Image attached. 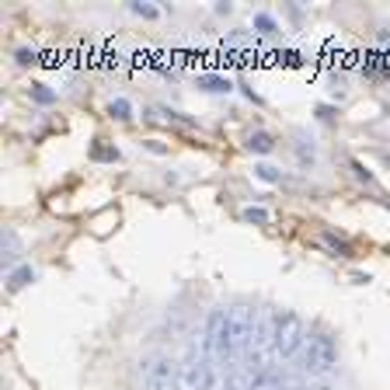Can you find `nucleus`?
Wrapping results in <instances>:
<instances>
[{"mask_svg": "<svg viewBox=\"0 0 390 390\" xmlns=\"http://www.w3.org/2000/svg\"><path fill=\"white\" fill-rule=\"evenodd\" d=\"M314 112H317V119H320V122H331V119L338 115V108H334V105H317Z\"/></svg>", "mask_w": 390, "mask_h": 390, "instance_id": "393cba45", "label": "nucleus"}, {"mask_svg": "<svg viewBox=\"0 0 390 390\" xmlns=\"http://www.w3.org/2000/svg\"><path fill=\"white\" fill-rule=\"evenodd\" d=\"M35 56H39V53H35V49H29V46L15 53V60H18V67H29V63H35Z\"/></svg>", "mask_w": 390, "mask_h": 390, "instance_id": "b1692460", "label": "nucleus"}, {"mask_svg": "<svg viewBox=\"0 0 390 390\" xmlns=\"http://www.w3.org/2000/svg\"><path fill=\"white\" fill-rule=\"evenodd\" d=\"M254 178L265 181V185H279L282 181V171L275 164H254Z\"/></svg>", "mask_w": 390, "mask_h": 390, "instance_id": "a211bd4d", "label": "nucleus"}, {"mask_svg": "<svg viewBox=\"0 0 390 390\" xmlns=\"http://www.w3.org/2000/svg\"><path fill=\"white\" fill-rule=\"evenodd\" d=\"M129 11H133V15H140V18H157V15H161V8H154V4H140V0H133Z\"/></svg>", "mask_w": 390, "mask_h": 390, "instance_id": "412c9836", "label": "nucleus"}, {"mask_svg": "<svg viewBox=\"0 0 390 390\" xmlns=\"http://www.w3.org/2000/svg\"><path fill=\"white\" fill-rule=\"evenodd\" d=\"M247 223H258V227H265V223H272V213L265 209V206H247L244 213H241Z\"/></svg>", "mask_w": 390, "mask_h": 390, "instance_id": "6ab92c4d", "label": "nucleus"}, {"mask_svg": "<svg viewBox=\"0 0 390 390\" xmlns=\"http://www.w3.org/2000/svg\"><path fill=\"white\" fill-rule=\"evenodd\" d=\"M108 115H112L115 122H129V119H133V101H129V98H112V101H108Z\"/></svg>", "mask_w": 390, "mask_h": 390, "instance_id": "dca6fc26", "label": "nucleus"}, {"mask_svg": "<svg viewBox=\"0 0 390 390\" xmlns=\"http://www.w3.org/2000/svg\"><path fill=\"white\" fill-rule=\"evenodd\" d=\"M303 369L317 380L331 376L338 369V341L327 334V331H314L307 334V345H303Z\"/></svg>", "mask_w": 390, "mask_h": 390, "instance_id": "20e7f679", "label": "nucleus"}, {"mask_svg": "<svg viewBox=\"0 0 390 390\" xmlns=\"http://www.w3.org/2000/svg\"><path fill=\"white\" fill-rule=\"evenodd\" d=\"M88 157H91L95 164H115V161H119V147H112V143L98 140V143L88 150Z\"/></svg>", "mask_w": 390, "mask_h": 390, "instance_id": "4468645a", "label": "nucleus"}, {"mask_svg": "<svg viewBox=\"0 0 390 390\" xmlns=\"http://www.w3.org/2000/svg\"><path fill=\"white\" fill-rule=\"evenodd\" d=\"M247 150H251V154H258V157H265V154H272V150H275V136H272V133H265V129H258V133H251V136H247Z\"/></svg>", "mask_w": 390, "mask_h": 390, "instance_id": "f8f14e48", "label": "nucleus"}, {"mask_svg": "<svg viewBox=\"0 0 390 390\" xmlns=\"http://www.w3.org/2000/svg\"><path fill=\"white\" fill-rule=\"evenodd\" d=\"M303 345H307V324H303V317L293 314V310L275 314V355L279 359H293Z\"/></svg>", "mask_w": 390, "mask_h": 390, "instance_id": "423d86ee", "label": "nucleus"}, {"mask_svg": "<svg viewBox=\"0 0 390 390\" xmlns=\"http://www.w3.org/2000/svg\"><path fill=\"white\" fill-rule=\"evenodd\" d=\"M202 341H206V352L213 355V362L237 359L234 338H230V307H213L209 310V317L202 324Z\"/></svg>", "mask_w": 390, "mask_h": 390, "instance_id": "7ed1b4c3", "label": "nucleus"}, {"mask_svg": "<svg viewBox=\"0 0 390 390\" xmlns=\"http://www.w3.org/2000/svg\"><path fill=\"white\" fill-rule=\"evenodd\" d=\"M223 380H220V369L213 362V355L206 352V341H202V331H199V341L188 345L181 366H178V383L174 390H216Z\"/></svg>", "mask_w": 390, "mask_h": 390, "instance_id": "f257e3e1", "label": "nucleus"}, {"mask_svg": "<svg viewBox=\"0 0 390 390\" xmlns=\"http://www.w3.org/2000/svg\"><path fill=\"white\" fill-rule=\"evenodd\" d=\"M289 390H310L307 383H289Z\"/></svg>", "mask_w": 390, "mask_h": 390, "instance_id": "c756f323", "label": "nucleus"}, {"mask_svg": "<svg viewBox=\"0 0 390 390\" xmlns=\"http://www.w3.org/2000/svg\"><path fill=\"white\" fill-rule=\"evenodd\" d=\"M0 265L8 272H15L22 265V237L11 227H4V234H0Z\"/></svg>", "mask_w": 390, "mask_h": 390, "instance_id": "0eeeda50", "label": "nucleus"}, {"mask_svg": "<svg viewBox=\"0 0 390 390\" xmlns=\"http://www.w3.org/2000/svg\"><path fill=\"white\" fill-rule=\"evenodd\" d=\"M282 60H286L289 67H300V53H296V49H286V53H282Z\"/></svg>", "mask_w": 390, "mask_h": 390, "instance_id": "bb28decb", "label": "nucleus"}, {"mask_svg": "<svg viewBox=\"0 0 390 390\" xmlns=\"http://www.w3.org/2000/svg\"><path fill=\"white\" fill-rule=\"evenodd\" d=\"M216 390H241V387H237V383H234V380H230V376H227V380H223V383H220V387H216Z\"/></svg>", "mask_w": 390, "mask_h": 390, "instance_id": "c85d7f7f", "label": "nucleus"}, {"mask_svg": "<svg viewBox=\"0 0 390 390\" xmlns=\"http://www.w3.org/2000/svg\"><path fill=\"white\" fill-rule=\"evenodd\" d=\"M178 366L181 359H174L171 352H147L136 366V376H140V390H171L178 383Z\"/></svg>", "mask_w": 390, "mask_h": 390, "instance_id": "f03ea898", "label": "nucleus"}, {"mask_svg": "<svg viewBox=\"0 0 390 390\" xmlns=\"http://www.w3.org/2000/svg\"><path fill=\"white\" fill-rule=\"evenodd\" d=\"M39 279V272L32 265H18L15 272H8V293H22L25 286H32Z\"/></svg>", "mask_w": 390, "mask_h": 390, "instance_id": "1a4fd4ad", "label": "nucleus"}, {"mask_svg": "<svg viewBox=\"0 0 390 390\" xmlns=\"http://www.w3.org/2000/svg\"><path fill=\"white\" fill-rule=\"evenodd\" d=\"M258 317H261V310H258L254 303H247V300L230 303V338H234L237 359L247 355V348H251V341H254V331H258Z\"/></svg>", "mask_w": 390, "mask_h": 390, "instance_id": "39448f33", "label": "nucleus"}, {"mask_svg": "<svg viewBox=\"0 0 390 390\" xmlns=\"http://www.w3.org/2000/svg\"><path fill=\"white\" fill-rule=\"evenodd\" d=\"M199 88L209 91V95H230L234 91V81L227 74H199Z\"/></svg>", "mask_w": 390, "mask_h": 390, "instance_id": "6e6552de", "label": "nucleus"}, {"mask_svg": "<svg viewBox=\"0 0 390 390\" xmlns=\"http://www.w3.org/2000/svg\"><path fill=\"white\" fill-rule=\"evenodd\" d=\"M320 244L334 254V258H355V251H352V244L345 241V237H338V234H331V230H324L320 234Z\"/></svg>", "mask_w": 390, "mask_h": 390, "instance_id": "9b49d317", "label": "nucleus"}, {"mask_svg": "<svg viewBox=\"0 0 390 390\" xmlns=\"http://www.w3.org/2000/svg\"><path fill=\"white\" fill-rule=\"evenodd\" d=\"M251 25H254L258 35H275V32H279V22H275V15H268V11H254Z\"/></svg>", "mask_w": 390, "mask_h": 390, "instance_id": "2eb2a0df", "label": "nucleus"}, {"mask_svg": "<svg viewBox=\"0 0 390 390\" xmlns=\"http://www.w3.org/2000/svg\"><path fill=\"white\" fill-rule=\"evenodd\" d=\"M143 147H147V150H150V154H168V147H164V143H161V140H147V143H143Z\"/></svg>", "mask_w": 390, "mask_h": 390, "instance_id": "a878e982", "label": "nucleus"}, {"mask_svg": "<svg viewBox=\"0 0 390 390\" xmlns=\"http://www.w3.org/2000/svg\"><path fill=\"white\" fill-rule=\"evenodd\" d=\"M251 390H289V383L282 380V373L275 369V366H268V369H261L258 376H254V387Z\"/></svg>", "mask_w": 390, "mask_h": 390, "instance_id": "9d476101", "label": "nucleus"}, {"mask_svg": "<svg viewBox=\"0 0 390 390\" xmlns=\"http://www.w3.org/2000/svg\"><path fill=\"white\" fill-rule=\"evenodd\" d=\"M289 18H293V22H300V18H303V11H300V4H289Z\"/></svg>", "mask_w": 390, "mask_h": 390, "instance_id": "cd10ccee", "label": "nucleus"}, {"mask_svg": "<svg viewBox=\"0 0 390 390\" xmlns=\"http://www.w3.org/2000/svg\"><path fill=\"white\" fill-rule=\"evenodd\" d=\"M108 223H119V209H105V213L95 220V234H98V237H105V234L112 230Z\"/></svg>", "mask_w": 390, "mask_h": 390, "instance_id": "aec40b11", "label": "nucleus"}, {"mask_svg": "<svg viewBox=\"0 0 390 390\" xmlns=\"http://www.w3.org/2000/svg\"><path fill=\"white\" fill-rule=\"evenodd\" d=\"M29 98H32L35 105H56L60 95H56L53 88H46V84H32V88H29Z\"/></svg>", "mask_w": 390, "mask_h": 390, "instance_id": "f3484780", "label": "nucleus"}, {"mask_svg": "<svg viewBox=\"0 0 390 390\" xmlns=\"http://www.w3.org/2000/svg\"><path fill=\"white\" fill-rule=\"evenodd\" d=\"M348 168L355 171V178H359V181H366V185H376V178H373V174H369V171H366L359 161H348Z\"/></svg>", "mask_w": 390, "mask_h": 390, "instance_id": "5701e85b", "label": "nucleus"}, {"mask_svg": "<svg viewBox=\"0 0 390 390\" xmlns=\"http://www.w3.org/2000/svg\"><path fill=\"white\" fill-rule=\"evenodd\" d=\"M380 70H387V60H383V56H369V63L362 67V74H366V77H376Z\"/></svg>", "mask_w": 390, "mask_h": 390, "instance_id": "4be33fe9", "label": "nucleus"}, {"mask_svg": "<svg viewBox=\"0 0 390 390\" xmlns=\"http://www.w3.org/2000/svg\"><path fill=\"white\" fill-rule=\"evenodd\" d=\"M293 150H296V161H300V168H314V161H317L314 140H307L303 133H296V143H293Z\"/></svg>", "mask_w": 390, "mask_h": 390, "instance_id": "ddd939ff", "label": "nucleus"}]
</instances>
